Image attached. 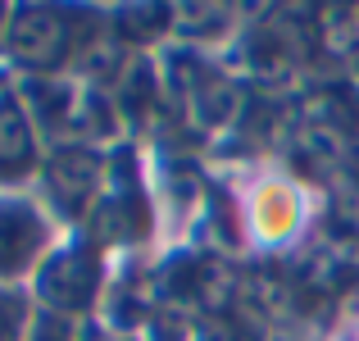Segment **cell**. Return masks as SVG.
<instances>
[{
    "label": "cell",
    "mask_w": 359,
    "mask_h": 341,
    "mask_svg": "<svg viewBox=\"0 0 359 341\" xmlns=\"http://www.w3.org/2000/svg\"><path fill=\"white\" fill-rule=\"evenodd\" d=\"M296 219H300V201H296V192H291L287 182H264L259 192H255V201H250V227L259 236L278 241V236L296 232Z\"/></svg>",
    "instance_id": "cell-1"
}]
</instances>
